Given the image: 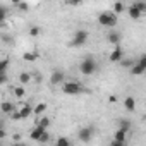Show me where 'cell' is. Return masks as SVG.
I'll return each instance as SVG.
<instances>
[{
    "instance_id": "6da1fadb",
    "label": "cell",
    "mask_w": 146,
    "mask_h": 146,
    "mask_svg": "<svg viewBox=\"0 0 146 146\" xmlns=\"http://www.w3.org/2000/svg\"><path fill=\"white\" fill-rule=\"evenodd\" d=\"M79 70H81V74H84V76H91V74H95V72L98 70V62L93 57H86V58L81 60Z\"/></svg>"
},
{
    "instance_id": "7a4b0ae2",
    "label": "cell",
    "mask_w": 146,
    "mask_h": 146,
    "mask_svg": "<svg viewBox=\"0 0 146 146\" xmlns=\"http://www.w3.org/2000/svg\"><path fill=\"white\" fill-rule=\"evenodd\" d=\"M98 23H100V26H103V28H113L115 24H117V14L112 11V12H102L100 16H98Z\"/></svg>"
},
{
    "instance_id": "3957f363",
    "label": "cell",
    "mask_w": 146,
    "mask_h": 146,
    "mask_svg": "<svg viewBox=\"0 0 146 146\" xmlns=\"http://www.w3.org/2000/svg\"><path fill=\"white\" fill-rule=\"evenodd\" d=\"M88 36H90V33L86 29H78L74 33V36H72V40H70V46H76V48L83 46L88 41Z\"/></svg>"
},
{
    "instance_id": "277c9868",
    "label": "cell",
    "mask_w": 146,
    "mask_h": 146,
    "mask_svg": "<svg viewBox=\"0 0 146 146\" xmlns=\"http://www.w3.org/2000/svg\"><path fill=\"white\" fill-rule=\"evenodd\" d=\"M83 90H84V88H83L81 83H78V81H67V83H64V86H62V91H64L65 95H79Z\"/></svg>"
},
{
    "instance_id": "5b68a950",
    "label": "cell",
    "mask_w": 146,
    "mask_h": 146,
    "mask_svg": "<svg viewBox=\"0 0 146 146\" xmlns=\"http://www.w3.org/2000/svg\"><path fill=\"white\" fill-rule=\"evenodd\" d=\"M127 132L129 129H124V127H119L115 131V136H113V141L110 143L112 146H124L127 143Z\"/></svg>"
},
{
    "instance_id": "8992f818",
    "label": "cell",
    "mask_w": 146,
    "mask_h": 146,
    "mask_svg": "<svg viewBox=\"0 0 146 146\" xmlns=\"http://www.w3.org/2000/svg\"><path fill=\"white\" fill-rule=\"evenodd\" d=\"M93 134H95V129H93V127H83V129H79V132H78V136H79V139H81L83 143H90V141L93 139Z\"/></svg>"
},
{
    "instance_id": "52a82bcc",
    "label": "cell",
    "mask_w": 146,
    "mask_h": 146,
    "mask_svg": "<svg viewBox=\"0 0 146 146\" xmlns=\"http://www.w3.org/2000/svg\"><path fill=\"white\" fill-rule=\"evenodd\" d=\"M110 62H120L122 58H124V50L119 46V45H115V48L110 52Z\"/></svg>"
},
{
    "instance_id": "ba28073f",
    "label": "cell",
    "mask_w": 146,
    "mask_h": 146,
    "mask_svg": "<svg viewBox=\"0 0 146 146\" xmlns=\"http://www.w3.org/2000/svg\"><path fill=\"white\" fill-rule=\"evenodd\" d=\"M64 81H65V74L62 70H53L52 72V76H50V83L52 84H60Z\"/></svg>"
},
{
    "instance_id": "9c48e42d",
    "label": "cell",
    "mask_w": 146,
    "mask_h": 146,
    "mask_svg": "<svg viewBox=\"0 0 146 146\" xmlns=\"http://www.w3.org/2000/svg\"><path fill=\"white\" fill-rule=\"evenodd\" d=\"M127 14H129V17H131V19H134V21H137V19L143 16V12H141V11H139V9L134 5V4L127 7Z\"/></svg>"
},
{
    "instance_id": "30bf717a",
    "label": "cell",
    "mask_w": 146,
    "mask_h": 146,
    "mask_svg": "<svg viewBox=\"0 0 146 146\" xmlns=\"http://www.w3.org/2000/svg\"><path fill=\"white\" fill-rule=\"evenodd\" d=\"M45 131H46L45 127H41V125H38V124H36V125H35V129L31 131V134H29V137H31L33 141H38V139L41 137V134H43Z\"/></svg>"
},
{
    "instance_id": "8fae6325",
    "label": "cell",
    "mask_w": 146,
    "mask_h": 146,
    "mask_svg": "<svg viewBox=\"0 0 146 146\" xmlns=\"http://www.w3.org/2000/svg\"><path fill=\"white\" fill-rule=\"evenodd\" d=\"M107 41L112 43V45H119V43H120V35H119L117 31H110V33L107 35Z\"/></svg>"
},
{
    "instance_id": "7c38bea8",
    "label": "cell",
    "mask_w": 146,
    "mask_h": 146,
    "mask_svg": "<svg viewBox=\"0 0 146 146\" xmlns=\"http://www.w3.org/2000/svg\"><path fill=\"white\" fill-rule=\"evenodd\" d=\"M124 108H125L127 112H134V110H136V100H134L132 96H127V98L124 100Z\"/></svg>"
},
{
    "instance_id": "4fadbf2b",
    "label": "cell",
    "mask_w": 146,
    "mask_h": 146,
    "mask_svg": "<svg viewBox=\"0 0 146 146\" xmlns=\"http://www.w3.org/2000/svg\"><path fill=\"white\" fill-rule=\"evenodd\" d=\"M144 72H146V69H144L141 64H137V62L131 67V74H132V76H141V74H144Z\"/></svg>"
},
{
    "instance_id": "5bb4252c",
    "label": "cell",
    "mask_w": 146,
    "mask_h": 146,
    "mask_svg": "<svg viewBox=\"0 0 146 146\" xmlns=\"http://www.w3.org/2000/svg\"><path fill=\"white\" fill-rule=\"evenodd\" d=\"M31 113H35V108H33L29 103H24L23 108H21V115H23V119H28Z\"/></svg>"
},
{
    "instance_id": "9a60e30c",
    "label": "cell",
    "mask_w": 146,
    "mask_h": 146,
    "mask_svg": "<svg viewBox=\"0 0 146 146\" xmlns=\"http://www.w3.org/2000/svg\"><path fill=\"white\" fill-rule=\"evenodd\" d=\"M16 110V107H14V103H11V102H4L2 103V112L4 113H7V115H11L12 112Z\"/></svg>"
},
{
    "instance_id": "2e32d148",
    "label": "cell",
    "mask_w": 146,
    "mask_h": 146,
    "mask_svg": "<svg viewBox=\"0 0 146 146\" xmlns=\"http://www.w3.org/2000/svg\"><path fill=\"white\" fill-rule=\"evenodd\" d=\"M124 11H127V7H125L122 2H115V4H113V12H115L117 16H119V14H122Z\"/></svg>"
},
{
    "instance_id": "e0dca14e",
    "label": "cell",
    "mask_w": 146,
    "mask_h": 146,
    "mask_svg": "<svg viewBox=\"0 0 146 146\" xmlns=\"http://www.w3.org/2000/svg\"><path fill=\"white\" fill-rule=\"evenodd\" d=\"M36 124H38V125H41V127H45V129H48V125H50V119H48V117H41V115H40V119L36 120Z\"/></svg>"
},
{
    "instance_id": "ac0fdd59",
    "label": "cell",
    "mask_w": 146,
    "mask_h": 146,
    "mask_svg": "<svg viewBox=\"0 0 146 146\" xmlns=\"http://www.w3.org/2000/svg\"><path fill=\"white\" fill-rule=\"evenodd\" d=\"M19 81H21V84L29 83L31 81V74H29V72H21V74H19Z\"/></svg>"
},
{
    "instance_id": "d6986e66",
    "label": "cell",
    "mask_w": 146,
    "mask_h": 146,
    "mask_svg": "<svg viewBox=\"0 0 146 146\" xmlns=\"http://www.w3.org/2000/svg\"><path fill=\"white\" fill-rule=\"evenodd\" d=\"M45 110H46V103H38V105L35 107V115H38V117H40Z\"/></svg>"
},
{
    "instance_id": "ffe728a7",
    "label": "cell",
    "mask_w": 146,
    "mask_h": 146,
    "mask_svg": "<svg viewBox=\"0 0 146 146\" xmlns=\"http://www.w3.org/2000/svg\"><path fill=\"white\" fill-rule=\"evenodd\" d=\"M119 64H120L122 67H125V69H131V67H132V65H134L136 62H134V60H131V58H122V60H120Z\"/></svg>"
},
{
    "instance_id": "44dd1931",
    "label": "cell",
    "mask_w": 146,
    "mask_h": 146,
    "mask_svg": "<svg viewBox=\"0 0 146 146\" xmlns=\"http://www.w3.org/2000/svg\"><path fill=\"white\" fill-rule=\"evenodd\" d=\"M134 5H136V7H137V9H139L143 14L146 12V0H136V2H134Z\"/></svg>"
},
{
    "instance_id": "7402d4cb",
    "label": "cell",
    "mask_w": 146,
    "mask_h": 146,
    "mask_svg": "<svg viewBox=\"0 0 146 146\" xmlns=\"http://www.w3.org/2000/svg\"><path fill=\"white\" fill-rule=\"evenodd\" d=\"M55 144H57V146H69V144H70V139H67V137H58V139L55 141Z\"/></svg>"
},
{
    "instance_id": "603a6c76",
    "label": "cell",
    "mask_w": 146,
    "mask_h": 146,
    "mask_svg": "<svg viewBox=\"0 0 146 146\" xmlns=\"http://www.w3.org/2000/svg\"><path fill=\"white\" fill-rule=\"evenodd\" d=\"M14 95H16L17 98H23V96H24V88H23V86H16V88H14Z\"/></svg>"
},
{
    "instance_id": "cb8c5ba5",
    "label": "cell",
    "mask_w": 146,
    "mask_h": 146,
    "mask_svg": "<svg viewBox=\"0 0 146 146\" xmlns=\"http://www.w3.org/2000/svg\"><path fill=\"white\" fill-rule=\"evenodd\" d=\"M48 141H50V134L45 131V132L41 134V137L38 139V143H40V144H45V143H48Z\"/></svg>"
},
{
    "instance_id": "d4e9b609",
    "label": "cell",
    "mask_w": 146,
    "mask_h": 146,
    "mask_svg": "<svg viewBox=\"0 0 146 146\" xmlns=\"http://www.w3.org/2000/svg\"><path fill=\"white\" fill-rule=\"evenodd\" d=\"M11 119L12 120H23V115H21V110H14L11 113Z\"/></svg>"
},
{
    "instance_id": "484cf974",
    "label": "cell",
    "mask_w": 146,
    "mask_h": 146,
    "mask_svg": "<svg viewBox=\"0 0 146 146\" xmlns=\"http://www.w3.org/2000/svg\"><path fill=\"white\" fill-rule=\"evenodd\" d=\"M23 58L31 62V60H35V58H36V53H29V52H28V53H24V55H23Z\"/></svg>"
},
{
    "instance_id": "4316f807",
    "label": "cell",
    "mask_w": 146,
    "mask_h": 146,
    "mask_svg": "<svg viewBox=\"0 0 146 146\" xmlns=\"http://www.w3.org/2000/svg\"><path fill=\"white\" fill-rule=\"evenodd\" d=\"M7 64H9L7 58H4L2 62H0V72H5V70H7Z\"/></svg>"
},
{
    "instance_id": "83f0119b",
    "label": "cell",
    "mask_w": 146,
    "mask_h": 146,
    "mask_svg": "<svg viewBox=\"0 0 146 146\" xmlns=\"http://www.w3.org/2000/svg\"><path fill=\"white\" fill-rule=\"evenodd\" d=\"M17 7H19V11H23V12L29 11V5H28L26 2H21V4H17Z\"/></svg>"
},
{
    "instance_id": "f1b7e54d",
    "label": "cell",
    "mask_w": 146,
    "mask_h": 146,
    "mask_svg": "<svg viewBox=\"0 0 146 146\" xmlns=\"http://www.w3.org/2000/svg\"><path fill=\"white\" fill-rule=\"evenodd\" d=\"M119 127H124V129H131V122H129V120H120V122H119Z\"/></svg>"
},
{
    "instance_id": "f546056e",
    "label": "cell",
    "mask_w": 146,
    "mask_h": 146,
    "mask_svg": "<svg viewBox=\"0 0 146 146\" xmlns=\"http://www.w3.org/2000/svg\"><path fill=\"white\" fill-rule=\"evenodd\" d=\"M40 33H41L40 28H31V29H29V35H31V36H38Z\"/></svg>"
},
{
    "instance_id": "4dcf8cb0",
    "label": "cell",
    "mask_w": 146,
    "mask_h": 146,
    "mask_svg": "<svg viewBox=\"0 0 146 146\" xmlns=\"http://www.w3.org/2000/svg\"><path fill=\"white\" fill-rule=\"evenodd\" d=\"M137 64H141V65H143V67H144V69H146V53H144V55H141V57H139V60H137Z\"/></svg>"
},
{
    "instance_id": "1f68e13d",
    "label": "cell",
    "mask_w": 146,
    "mask_h": 146,
    "mask_svg": "<svg viewBox=\"0 0 146 146\" xmlns=\"http://www.w3.org/2000/svg\"><path fill=\"white\" fill-rule=\"evenodd\" d=\"M0 83H2V84L7 83V72H0Z\"/></svg>"
},
{
    "instance_id": "d6a6232c",
    "label": "cell",
    "mask_w": 146,
    "mask_h": 146,
    "mask_svg": "<svg viewBox=\"0 0 146 146\" xmlns=\"http://www.w3.org/2000/svg\"><path fill=\"white\" fill-rule=\"evenodd\" d=\"M69 2V5H79V4H83L84 0H67Z\"/></svg>"
},
{
    "instance_id": "836d02e7",
    "label": "cell",
    "mask_w": 146,
    "mask_h": 146,
    "mask_svg": "<svg viewBox=\"0 0 146 146\" xmlns=\"http://www.w3.org/2000/svg\"><path fill=\"white\" fill-rule=\"evenodd\" d=\"M21 2H24V0H12V4H14V5H17V4H21Z\"/></svg>"
}]
</instances>
